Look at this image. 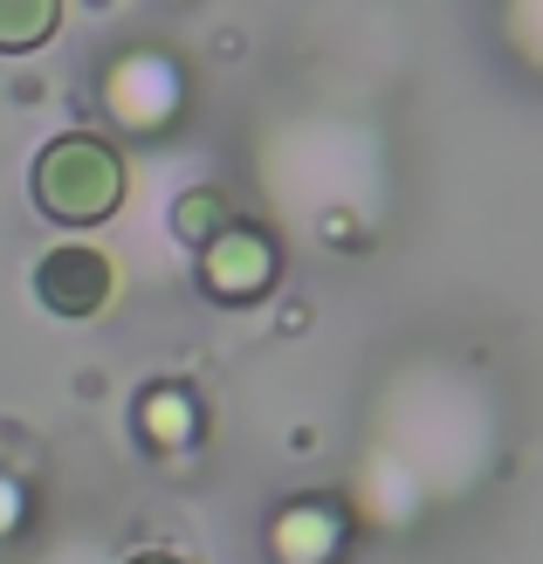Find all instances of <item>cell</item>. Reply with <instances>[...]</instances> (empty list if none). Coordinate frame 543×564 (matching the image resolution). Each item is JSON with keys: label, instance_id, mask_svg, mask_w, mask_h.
<instances>
[{"label": "cell", "instance_id": "obj_1", "mask_svg": "<svg viewBox=\"0 0 543 564\" xmlns=\"http://www.w3.org/2000/svg\"><path fill=\"white\" fill-rule=\"evenodd\" d=\"M28 193L55 228H97L124 207V159L104 145V138H48L28 165Z\"/></svg>", "mask_w": 543, "mask_h": 564}, {"label": "cell", "instance_id": "obj_2", "mask_svg": "<svg viewBox=\"0 0 543 564\" xmlns=\"http://www.w3.org/2000/svg\"><path fill=\"white\" fill-rule=\"evenodd\" d=\"M110 290H118V275H110L104 248L69 241V248H48L35 262V296H42V310H55V317H97L110 303Z\"/></svg>", "mask_w": 543, "mask_h": 564}, {"label": "cell", "instance_id": "obj_3", "mask_svg": "<svg viewBox=\"0 0 543 564\" xmlns=\"http://www.w3.org/2000/svg\"><path fill=\"white\" fill-rule=\"evenodd\" d=\"M207 282L227 296V303H241V296H254L269 282V248H262V235H227L214 256H207Z\"/></svg>", "mask_w": 543, "mask_h": 564}, {"label": "cell", "instance_id": "obj_4", "mask_svg": "<svg viewBox=\"0 0 543 564\" xmlns=\"http://www.w3.org/2000/svg\"><path fill=\"white\" fill-rule=\"evenodd\" d=\"M63 0H0V55H28L55 35Z\"/></svg>", "mask_w": 543, "mask_h": 564}, {"label": "cell", "instance_id": "obj_5", "mask_svg": "<svg viewBox=\"0 0 543 564\" xmlns=\"http://www.w3.org/2000/svg\"><path fill=\"white\" fill-rule=\"evenodd\" d=\"M131 564H180V557H165V551H145V557H131Z\"/></svg>", "mask_w": 543, "mask_h": 564}]
</instances>
